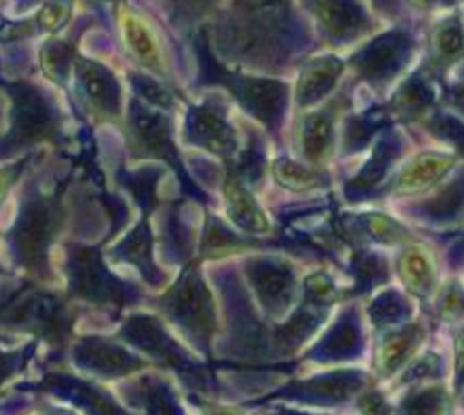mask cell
Wrapping results in <instances>:
<instances>
[{
	"mask_svg": "<svg viewBox=\"0 0 464 415\" xmlns=\"http://www.w3.org/2000/svg\"><path fill=\"white\" fill-rule=\"evenodd\" d=\"M412 41L401 32H389L377 36L352 60L364 79L372 82L391 81L408 63Z\"/></svg>",
	"mask_w": 464,
	"mask_h": 415,
	"instance_id": "obj_6",
	"label": "cell"
},
{
	"mask_svg": "<svg viewBox=\"0 0 464 415\" xmlns=\"http://www.w3.org/2000/svg\"><path fill=\"white\" fill-rule=\"evenodd\" d=\"M12 98L11 140L16 144L40 142L52 134L56 111L47 97L32 85H8Z\"/></svg>",
	"mask_w": 464,
	"mask_h": 415,
	"instance_id": "obj_3",
	"label": "cell"
},
{
	"mask_svg": "<svg viewBox=\"0 0 464 415\" xmlns=\"http://www.w3.org/2000/svg\"><path fill=\"white\" fill-rule=\"evenodd\" d=\"M118 255L121 259L135 265L143 276L152 284L161 279L160 269L153 264L152 236L150 227L145 222L140 223L119 245Z\"/></svg>",
	"mask_w": 464,
	"mask_h": 415,
	"instance_id": "obj_19",
	"label": "cell"
},
{
	"mask_svg": "<svg viewBox=\"0 0 464 415\" xmlns=\"http://www.w3.org/2000/svg\"><path fill=\"white\" fill-rule=\"evenodd\" d=\"M420 342V331L405 330L389 337L377 352L376 360L380 371L392 372L412 354Z\"/></svg>",
	"mask_w": 464,
	"mask_h": 415,
	"instance_id": "obj_25",
	"label": "cell"
},
{
	"mask_svg": "<svg viewBox=\"0 0 464 415\" xmlns=\"http://www.w3.org/2000/svg\"><path fill=\"white\" fill-rule=\"evenodd\" d=\"M362 229L371 238L380 243H397L408 238L403 227L387 216L367 214L360 218Z\"/></svg>",
	"mask_w": 464,
	"mask_h": 415,
	"instance_id": "obj_32",
	"label": "cell"
},
{
	"mask_svg": "<svg viewBox=\"0 0 464 415\" xmlns=\"http://www.w3.org/2000/svg\"><path fill=\"white\" fill-rule=\"evenodd\" d=\"M74 358L86 369L106 376H120L140 367V362L130 352L105 342H84L76 348Z\"/></svg>",
	"mask_w": 464,
	"mask_h": 415,
	"instance_id": "obj_12",
	"label": "cell"
},
{
	"mask_svg": "<svg viewBox=\"0 0 464 415\" xmlns=\"http://www.w3.org/2000/svg\"><path fill=\"white\" fill-rule=\"evenodd\" d=\"M124 334L130 343L135 344L155 358L165 361L188 375L192 373L194 367L190 360L186 358L184 352L169 338L160 323L151 318L138 317L131 319L124 327Z\"/></svg>",
	"mask_w": 464,
	"mask_h": 415,
	"instance_id": "obj_9",
	"label": "cell"
},
{
	"mask_svg": "<svg viewBox=\"0 0 464 415\" xmlns=\"http://www.w3.org/2000/svg\"><path fill=\"white\" fill-rule=\"evenodd\" d=\"M148 415H184L176 398L164 384H148L145 391Z\"/></svg>",
	"mask_w": 464,
	"mask_h": 415,
	"instance_id": "obj_34",
	"label": "cell"
},
{
	"mask_svg": "<svg viewBox=\"0 0 464 415\" xmlns=\"http://www.w3.org/2000/svg\"><path fill=\"white\" fill-rule=\"evenodd\" d=\"M401 143L396 135L387 134L377 142L370 160L360 169L358 176L348 182L346 194L350 198H363L370 194L381 181L393 161L399 158Z\"/></svg>",
	"mask_w": 464,
	"mask_h": 415,
	"instance_id": "obj_13",
	"label": "cell"
},
{
	"mask_svg": "<svg viewBox=\"0 0 464 415\" xmlns=\"http://www.w3.org/2000/svg\"><path fill=\"white\" fill-rule=\"evenodd\" d=\"M76 76L82 93L103 113H119L121 90L114 74L98 62L78 57Z\"/></svg>",
	"mask_w": 464,
	"mask_h": 415,
	"instance_id": "obj_10",
	"label": "cell"
},
{
	"mask_svg": "<svg viewBox=\"0 0 464 415\" xmlns=\"http://www.w3.org/2000/svg\"><path fill=\"white\" fill-rule=\"evenodd\" d=\"M454 158L443 153H422L411 161L401 173L396 190L401 195L425 192L440 181L454 165Z\"/></svg>",
	"mask_w": 464,
	"mask_h": 415,
	"instance_id": "obj_14",
	"label": "cell"
},
{
	"mask_svg": "<svg viewBox=\"0 0 464 415\" xmlns=\"http://www.w3.org/2000/svg\"><path fill=\"white\" fill-rule=\"evenodd\" d=\"M273 176L277 184L293 192H308L322 184V178L318 173L288 158H280L275 161Z\"/></svg>",
	"mask_w": 464,
	"mask_h": 415,
	"instance_id": "obj_24",
	"label": "cell"
},
{
	"mask_svg": "<svg viewBox=\"0 0 464 415\" xmlns=\"http://www.w3.org/2000/svg\"><path fill=\"white\" fill-rule=\"evenodd\" d=\"M167 310L197 342L205 344L214 331L215 314L208 289L196 267H189L169 292Z\"/></svg>",
	"mask_w": 464,
	"mask_h": 415,
	"instance_id": "obj_1",
	"label": "cell"
},
{
	"mask_svg": "<svg viewBox=\"0 0 464 415\" xmlns=\"http://www.w3.org/2000/svg\"><path fill=\"white\" fill-rule=\"evenodd\" d=\"M227 215L243 230L261 234L268 230L266 216L251 193L236 179L226 185Z\"/></svg>",
	"mask_w": 464,
	"mask_h": 415,
	"instance_id": "obj_18",
	"label": "cell"
},
{
	"mask_svg": "<svg viewBox=\"0 0 464 415\" xmlns=\"http://www.w3.org/2000/svg\"><path fill=\"white\" fill-rule=\"evenodd\" d=\"M464 209V173L443 187L440 193L425 205L426 214L437 221H449Z\"/></svg>",
	"mask_w": 464,
	"mask_h": 415,
	"instance_id": "obj_26",
	"label": "cell"
},
{
	"mask_svg": "<svg viewBox=\"0 0 464 415\" xmlns=\"http://www.w3.org/2000/svg\"><path fill=\"white\" fill-rule=\"evenodd\" d=\"M463 74H464V72H463Z\"/></svg>",
	"mask_w": 464,
	"mask_h": 415,
	"instance_id": "obj_43",
	"label": "cell"
},
{
	"mask_svg": "<svg viewBox=\"0 0 464 415\" xmlns=\"http://www.w3.org/2000/svg\"><path fill=\"white\" fill-rule=\"evenodd\" d=\"M124 40L132 55L148 64H155L159 52L155 41L144 24L134 16H127L123 23Z\"/></svg>",
	"mask_w": 464,
	"mask_h": 415,
	"instance_id": "obj_29",
	"label": "cell"
},
{
	"mask_svg": "<svg viewBox=\"0 0 464 415\" xmlns=\"http://www.w3.org/2000/svg\"><path fill=\"white\" fill-rule=\"evenodd\" d=\"M430 130L439 139L464 149V123L454 116L439 114L430 123Z\"/></svg>",
	"mask_w": 464,
	"mask_h": 415,
	"instance_id": "obj_35",
	"label": "cell"
},
{
	"mask_svg": "<svg viewBox=\"0 0 464 415\" xmlns=\"http://www.w3.org/2000/svg\"><path fill=\"white\" fill-rule=\"evenodd\" d=\"M459 371L464 372V337L462 338L461 342H459Z\"/></svg>",
	"mask_w": 464,
	"mask_h": 415,
	"instance_id": "obj_40",
	"label": "cell"
},
{
	"mask_svg": "<svg viewBox=\"0 0 464 415\" xmlns=\"http://www.w3.org/2000/svg\"><path fill=\"white\" fill-rule=\"evenodd\" d=\"M399 268L401 279L410 292L420 297L430 293L434 284V273L424 252L416 247L409 248L401 256Z\"/></svg>",
	"mask_w": 464,
	"mask_h": 415,
	"instance_id": "obj_21",
	"label": "cell"
},
{
	"mask_svg": "<svg viewBox=\"0 0 464 415\" xmlns=\"http://www.w3.org/2000/svg\"><path fill=\"white\" fill-rule=\"evenodd\" d=\"M52 415H68V414H65V413H55V414H52Z\"/></svg>",
	"mask_w": 464,
	"mask_h": 415,
	"instance_id": "obj_42",
	"label": "cell"
},
{
	"mask_svg": "<svg viewBox=\"0 0 464 415\" xmlns=\"http://www.w3.org/2000/svg\"><path fill=\"white\" fill-rule=\"evenodd\" d=\"M203 243H205L206 250L214 251L221 250V248L227 250V248L237 246L239 240L229 230L226 229L221 223L213 219L207 226Z\"/></svg>",
	"mask_w": 464,
	"mask_h": 415,
	"instance_id": "obj_38",
	"label": "cell"
},
{
	"mask_svg": "<svg viewBox=\"0 0 464 415\" xmlns=\"http://www.w3.org/2000/svg\"><path fill=\"white\" fill-rule=\"evenodd\" d=\"M130 81L135 92L152 103V105L161 108H169L172 106V95L168 92L163 85H160L155 79L143 73L132 72L130 74Z\"/></svg>",
	"mask_w": 464,
	"mask_h": 415,
	"instance_id": "obj_33",
	"label": "cell"
},
{
	"mask_svg": "<svg viewBox=\"0 0 464 415\" xmlns=\"http://www.w3.org/2000/svg\"><path fill=\"white\" fill-rule=\"evenodd\" d=\"M230 92L244 108L265 124L268 130H277L283 122L288 106V86L279 81L227 74L225 82Z\"/></svg>",
	"mask_w": 464,
	"mask_h": 415,
	"instance_id": "obj_4",
	"label": "cell"
},
{
	"mask_svg": "<svg viewBox=\"0 0 464 415\" xmlns=\"http://www.w3.org/2000/svg\"><path fill=\"white\" fill-rule=\"evenodd\" d=\"M47 388L57 396L65 398L89 415H127L122 409L97 389L72 377L52 376Z\"/></svg>",
	"mask_w": 464,
	"mask_h": 415,
	"instance_id": "obj_16",
	"label": "cell"
},
{
	"mask_svg": "<svg viewBox=\"0 0 464 415\" xmlns=\"http://www.w3.org/2000/svg\"><path fill=\"white\" fill-rule=\"evenodd\" d=\"M62 315L55 302L41 294H29L16 303L8 314V322L43 333H55L62 329Z\"/></svg>",
	"mask_w": 464,
	"mask_h": 415,
	"instance_id": "obj_17",
	"label": "cell"
},
{
	"mask_svg": "<svg viewBox=\"0 0 464 415\" xmlns=\"http://www.w3.org/2000/svg\"><path fill=\"white\" fill-rule=\"evenodd\" d=\"M248 271L260 296L269 304H275L276 301L284 302L287 297L290 275L283 265L271 260H259L252 264Z\"/></svg>",
	"mask_w": 464,
	"mask_h": 415,
	"instance_id": "obj_20",
	"label": "cell"
},
{
	"mask_svg": "<svg viewBox=\"0 0 464 415\" xmlns=\"http://www.w3.org/2000/svg\"><path fill=\"white\" fill-rule=\"evenodd\" d=\"M186 135L190 143L221 157H230L237 148L234 130L213 107L190 108L186 118Z\"/></svg>",
	"mask_w": 464,
	"mask_h": 415,
	"instance_id": "obj_8",
	"label": "cell"
},
{
	"mask_svg": "<svg viewBox=\"0 0 464 415\" xmlns=\"http://www.w3.org/2000/svg\"><path fill=\"white\" fill-rule=\"evenodd\" d=\"M68 271L74 294L86 300L119 305L130 298L127 286L107 271L101 253L95 248H70Z\"/></svg>",
	"mask_w": 464,
	"mask_h": 415,
	"instance_id": "obj_2",
	"label": "cell"
},
{
	"mask_svg": "<svg viewBox=\"0 0 464 415\" xmlns=\"http://www.w3.org/2000/svg\"><path fill=\"white\" fill-rule=\"evenodd\" d=\"M435 55L440 60H455L464 51V37L461 26L457 20H447L435 29L432 37Z\"/></svg>",
	"mask_w": 464,
	"mask_h": 415,
	"instance_id": "obj_31",
	"label": "cell"
},
{
	"mask_svg": "<svg viewBox=\"0 0 464 415\" xmlns=\"http://www.w3.org/2000/svg\"><path fill=\"white\" fill-rule=\"evenodd\" d=\"M70 16V4L53 2L45 4L37 15V24L45 32H56L63 27Z\"/></svg>",
	"mask_w": 464,
	"mask_h": 415,
	"instance_id": "obj_36",
	"label": "cell"
},
{
	"mask_svg": "<svg viewBox=\"0 0 464 415\" xmlns=\"http://www.w3.org/2000/svg\"><path fill=\"white\" fill-rule=\"evenodd\" d=\"M130 127L140 144L151 155L169 161L182 178L184 185L190 184L181 168L178 152L172 142L171 126L164 115L148 110L139 101H132L130 108Z\"/></svg>",
	"mask_w": 464,
	"mask_h": 415,
	"instance_id": "obj_7",
	"label": "cell"
},
{
	"mask_svg": "<svg viewBox=\"0 0 464 415\" xmlns=\"http://www.w3.org/2000/svg\"><path fill=\"white\" fill-rule=\"evenodd\" d=\"M53 227V215L47 203L33 200L23 208L12 231V246L20 264L27 268L44 267Z\"/></svg>",
	"mask_w": 464,
	"mask_h": 415,
	"instance_id": "obj_5",
	"label": "cell"
},
{
	"mask_svg": "<svg viewBox=\"0 0 464 415\" xmlns=\"http://www.w3.org/2000/svg\"><path fill=\"white\" fill-rule=\"evenodd\" d=\"M464 313V296L459 289L450 290L442 304V314L447 318H458Z\"/></svg>",
	"mask_w": 464,
	"mask_h": 415,
	"instance_id": "obj_39",
	"label": "cell"
},
{
	"mask_svg": "<svg viewBox=\"0 0 464 415\" xmlns=\"http://www.w3.org/2000/svg\"><path fill=\"white\" fill-rule=\"evenodd\" d=\"M72 48L63 41H51L45 43L41 52V66L45 76L57 84H64L72 69Z\"/></svg>",
	"mask_w": 464,
	"mask_h": 415,
	"instance_id": "obj_28",
	"label": "cell"
},
{
	"mask_svg": "<svg viewBox=\"0 0 464 415\" xmlns=\"http://www.w3.org/2000/svg\"><path fill=\"white\" fill-rule=\"evenodd\" d=\"M434 89L422 76L409 78L397 91L393 98V106L401 115L420 113L434 101Z\"/></svg>",
	"mask_w": 464,
	"mask_h": 415,
	"instance_id": "obj_22",
	"label": "cell"
},
{
	"mask_svg": "<svg viewBox=\"0 0 464 415\" xmlns=\"http://www.w3.org/2000/svg\"><path fill=\"white\" fill-rule=\"evenodd\" d=\"M388 122L387 111L383 108H372L362 115L348 122L345 132V147L358 151L366 147L377 130Z\"/></svg>",
	"mask_w": 464,
	"mask_h": 415,
	"instance_id": "obj_27",
	"label": "cell"
},
{
	"mask_svg": "<svg viewBox=\"0 0 464 415\" xmlns=\"http://www.w3.org/2000/svg\"><path fill=\"white\" fill-rule=\"evenodd\" d=\"M343 72V62L334 56H322L302 70L296 85V101L312 106L333 91Z\"/></svg>",
	"mask_w": 464,
	"mask_h": 415,
	"instance_id": "obj_11",
	"label": "cell"
},
{
	"mask_svg": "<svg viewBox=\"0 0 464 415\" xmlns=\"http://www.w3.org/2000/svg\"><path fill=\"white\" fill-rule=\"evenodd\" d=\"M316 14L327 33L335 40L354 39L367 23L366 12L351 0H324L316 3Z\"/></svg>",
	"mask_w": 464,
	"mask_h": 415,
	"instance_id": "obj_15",
	"label": "cell"
},
{
	"mask_svg": "<svg viewBox=\"0 0 464 415\" xmlns=\"http://www.w3.org/2000/svg\"><path fill=\"white\" fill-rule=\"evenodd\" d=\"M160 177V169L145 168L139 171L123 174V185L145 210H150L156 203V187Z\"/></svg>",
	"mask_w": 464,
	"mask_h": 415,
	"instance_id": "obj_30",
	"label": "cell"
},
{
	"mask_svg": "<svg viewBox=\"0 0 464 415\" xmlns=\"http://www.w3.org/2000/svg\"><path fill=\"white\" fill-rule=\"evenodd\" d=\"M333 142V122L329 116L312 114L305 119L302 130V148L310 160H319Z\"/></svg>",
	"mask_w": 464,
	"mask_h": 415,
	"instance_id": "obj_23",
	"label": "cell"
},
{
	"mask_svg": "<svg viewBox=\"0 0 464 415\" xmlns=\"http://www.w3.org/2000/svg\"><path fill=\"white\" fill-rule=\"evenodd\" d=\"M239 173L246 179L256 182L263 177L265 169V155L260 145L252 143L247 150L240 157Z\"/></svg>",
	"mask_w": 464,
	"mask_h": 415,
	"instance_id": "obj_37",
	"label": "cell"
},
{
	"mask_svg": "<svg viewBox=\"0 0 464 415\" xmlns=\"http://www.w3.org/2000/svg\"><path fill=\"white\" fill-rule=\"evenodd\" d=\"M217 415H236L232 412H227V410H222V412L218 413Z\"/></svg>",
	"mask_w": 464,
	"mask_h": 415,
	"instance_id": "obj_41",
	"label": "cell"
}]
</instances>
